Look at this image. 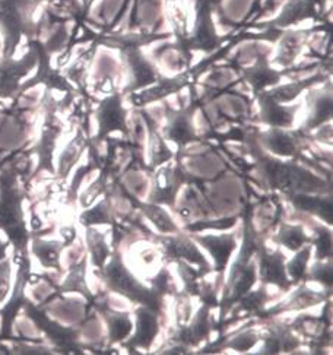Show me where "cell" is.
Returning <instances> with one entry per match:
<instances>
[{
    "label": "cell",
    "instance_id": "1",
    "mask_svg": "<svg viewBox=\"0 0 333 355\" xmlns=\"http://www.w3.org/2000/svg\"><path fill=\"white\" fill-rule=\"evenodd\" d=\"M206 248L211 249L219 266L227 262V259L234 249V241L231 239H206Z\"/></svg>",
    "mask_w": 333,
    "mask_h": 355
},
{
    "label": "cell",
    "instance_id": "2",
    "mask_svg": "<svg viewBox=\"0 0 333 355\" xmlns=\"http://www.w3.org/2000/svg\"><path fill=\"white\" fill-rule=\"evenodd\" d=\"M157 331V323L155 319L152 318L148 313H141L139 316V329H137V336H136V343L139 344H148L149 340H152Z\"/></svg>",
    "mask_w": 333,
    "mask_h": 355
},
{
    "label": "cell",
    "instance_id": "3",
    "mask_svg": "<svg viewBox=\"0 0 333 355\" xmlns=\"http://www.w3.org/2000/svg\"><path fill=\"white\" fill-rule=\"evenodd\" d=\"M262 274L268 281L282 282L284 281V270H282V265H281V259H278V256L266 257L265 261H263Z\"/></svg>",
    "mask_w": 333,
    "mask_h": 355
},
{
    "label": "cell",
    "instance_id": "4",
    "mask_svg": "<svg viewBox=\"0 0 333 355\" xmlns=\"http://www.w3.org/2000/svg\"><path fill=\"white\" fill-rule=\"evenodd\" d=\"M302 240H304V236H302L300 230H291V231H288V233H285L284 237H282V241L291 249L300 248Z\"/></svg>",
    "mask_w": 333,
    "mask_h": 355
},
{
    "label": "cell",
    "instance_id": "5",
    "mask_svg": "<svg viewBox=\"0 0 333 355\" xmlns=\"http://www.w3.org/2000/svg\"><path fill=\"white\" fill-rule=\"evenodd\" d=\"M149 216H151L152 220L155 221V224H157L160 228H162L164 231H170V230L174 228L173 224H171V221L169 220V216H166L165 214H162V212L158 211V209H151Z\"/></svg>",
    "mask_w": 333,
    "mask_h": 355
},
{
    "label": "cell",
    "instance_id": "6",
    "mask_svg": "<svg viewBox=\"0 0 333 355\" xmlns=\"http://www.w3.org/2000/svg\"><path fill=\"white\" fill-rule=\"evenodd\" d=\"M307 254H309V252L305 250L304 254L301 253V254L296 259V261L289 265V272H291V275H293L294 278H300V277L302 275L304 265H305V261H307Z\"/></svg>",
    "mask_w": 333,
    "mask_h": 355
},
{
    "label": "cell",
    "instance_id": "7",
    "mask_svg": "<svg viewBox=\"0 0 333 355\" xmlns=\"http://www.w3.org/2000/svg\"><path fill=\"white\" fill-rule=\"evenodd\" d=\"M130 331V323L129 320H126L124 318H119L116 319L114 324H113V336L117 339H121L126 336Z\"/></svg>",
    "mask_w": 333,
    "mask_h": 355
},
{
    "label": "cell",
    "instance_id": "8",
    "mask_svg": "<svg viewBox=\"0 0 333 355\" xmlns=\"http://www.w3.org/2000/svg\"><path fill=\"white\" fill-rule=\"evenodd\" d=\"M105 123L111 128H116V126L120 125L121 114H120V110H119L117 105L108 108V110L105 112Z\"/></svg>",
    "mask_w": 333,
    "mask_h": 355
},
{
    "label": "cell",
    "instance_id": "9",
    "mask_svg": "<svg viewBox=\"0 0 333 355\" xmlns=\"http://www.w3.org/2000/svg\"><path fill=\"white\" fill-rule=\"evenodd\" d=\"M273 148L281 154H289L293 151V142H291L287 136H278L273 141Z\"/></svg>",
    "mask_w": 333,
    "mask_h": 355
},
{
    "label": "cell",
    "instance_id": "10",
    "mask_svg": "<svg viewBox=\"0 0 333 355\" xmlns=\"http://www.w3.org/2000/svg\"><path fill=\"white\" fill-rule=\"evenodd\" d=\"M318 245V256H326V254H329V252H330V239H329V236H327V233H323L322 236H321V239H318V243H317Z\"/></svg>",
    "mask_w": 333,
    "mask_h": 355
},
{
    "label": "cell",
    "instance_id": "11",
    "mask_svg": "<svg viewBox=\"0 0 333 355\" xmlns=\"http://www.w3.org/2000/svg\"><path fill=\"white\" fill-rule=\"evenodd\" d=\"M171 136L177 141H186L189 138V130L185 123H178V125L173 129Z\"/></svg>",
    "mask_w": 333,
    "mask_h": 355
}]
</instances>
